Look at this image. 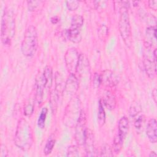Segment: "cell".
I'll return each mask as SVG.
<instances>
[{"instance_id": "23", "label": "cell", "mask_w": 157, "mask_h": 157, "mask_svg": "<svg viewBox=\"0 0 157 157\" xmlns=\"http://www.w3.org/2000/svg\"><path fill=\"white\" fill-rule=\"evenodd\" d=\"M47 112H48V110L46 107L43 108L42 109L40 115L39 117L38 121H37V124H38V126L41 129H43L45 126V120H46Z\"/></svg>"}, {"instance_id": "32", "label": "cell", "mask_w": 157, "mask_h": 157, "mask_svg": "<svg viewBox=\"0 0 157 157\" xmlns=\"http://www.w3.org/2000/svg\"><path fill=\"white\" fill-rule=\"evenodd\" d=\"M148 6L152 10H156V9H157V1L156 0L149 1H148Z\"/></svg>"}, {"instance_id": "12", "label": "cell", "mask_w": 157, "mask_h": 157, "mask_svg": "<svg viewBox=\"0 0 157 157\" xmlns=\"http://www.w3.org/2000/svg\"><path fill=\"white\" fill-rule=\"evenodd\" d=\"M36 99L39 104H40L43 99L44 91L45 86L50 87L48 80L45 77L43 73L39 74L36 78Z\"/></svg>"}, {"instance_id": "13", "label": "cell", "mask_w": 157, "mask_h": 157, "mask_svg": "<svg viewBox=\"0 0 157 157\" xmlns=\"http://www.w3.org/2000/svg\"><path fill=\"white\" fill-rule=\"evenodd\" d=\"M83 145L85 146V153L87 156H93L95 155L96 152L94 149V136L90 129H86Z\"/></svg>"}, {"instance_id": "2", "label": "cell", "mask_w": 157, "mask_h": 157, "mask_svg": "<svg viewBox=\"0 0 157 157\" xmlns=\"http://www.w3.org/2000/svg\"><path fill=\"white\" fill-rule=\"evenodd\" d=\"M38 47V36L36 28L29 26L26 29L21 42V50L23 55L31 57L36 53Z\"/></svg>"}, {"instance_id": "1", "label": "cell", "mask_w": 157, "mask_h": 157, "mask_svg": "<svg viewBox=\"0 0 157 157\" xmlns=\"http://www.w3.org/2000/svg\"><path fill=\"white\" fill-rule=\"evenodd\" d=\"M14 142L19 148L25 151H28L33 145V129L25 119L21 118L18 122Z\"/></svg>"}, {"instance_id": "18", "label": "cell", "mask_w": 157, "mask_h": 157, "mask_svg": "<svg viewBox=\"0 0 157 157\" xmlns=\"http://www.w3.org/2000/svg\"><path fill=\"white\" fill-rule=\"evenodd\" d=\"M129 130V121L126 117H121L118 125V134L124 139Z\"/></svg>"}, {"instance_id": "9", "label": "cell", "mask_w": 157, "mask_h": 157, "mask_svg": "<svg viewBox=\"0 0 157 157\" xmlns=\"http://www.w3.org/2000/svg\"><path fill=\"white\" fill-rule=\"evenodd\" d=\"M79 57L80 54L75 48H69L66 52L64 60L66 67L70 74H75Z\"/></svg>"}, {"instance_id": "22", "label": "cell", "mask_w": 157, "mask_h": 157, "mask_svg": "<svg viewBox=\"0 0 157 157\" xmlns=\"http://www.w3.org/2000/svg\"><path fill=\"white\" fill-rule=\"evenodd\" d=\"M105 120V113L103 107V103L101 100L99 101L98 106V121L100 126L104 125Z\"/></svg>"}, {"instance_id": "34", "label": "cell", "mask_w": 157, "mask_h": 157, "mask_svg": "<svg viewBox=\"0 0 157 157\" xmlns=\"http://www.w3.org/2000/svg\"><path fill=\"white\" fill-rule=\"evenodd\" d=\"M152 98L155 101V103H156V98H157V92H156V90L154 89L152 91Z\"/></svg>"}, {"instance_id": "24", "label": "cell", "mask_w": 157, "mask_h": 157, "mask_svg": "<svg viewBox=\"0 0 157 157\" xmlns=\"http://www.w3.org/2000/svg\"><path fill=\"white\" fill-rule=\"evenodd\" d=\"M55 144V140L50 137V139H48V140H47L44 149V153L45 155H48L49 154L51 153L54 147Z\"/></svg>"}, {"instance_id": "6", "label": "cell", "mask_w": 157, "mask_h": 157, "mask_svg": "<svg viewBox=\"0 0 157 157\" xmlns=\"http://www.w3.org/2000/svg\"><path fill=\"white\" fill-rule=\"evenodd\" d=\"M144 66L148 76L153 79L156 74V48L145 46Z\"/></svg>"}, {"instance_id": "29", "label": "cell", "mask_w": 157, "mask_h": 157, "mask_svg": "<svg viewBox=\"0 0 157 157\" xmlns=\"http://www.w3.org/2000/svg\"><path fill=\"white\" fill-rule=\"evenodd\" d=\"M42 1H27L28 7L29 10L34 11L35 10L40 4Z\"/></svg>"}, {"instance_id": "5", "label": "cell", "mask_w": 157, "mask_h": 157, "mask_svg": "<svg viewBox=\"0 0 157 157\" xmlns=\"http://www.w3.org/2000/svg\"><path fill=\"white\" fill-rule=\"evenodd\" d=\"M80 102L77 98H72L68 102L64 116V121L66 125L72 127L76 125L81 112Z\"/></svg>"}, {"instance_id": "3", "label": "cell", "mask_w": 157, "mask_h": 157, "mask_svg": "<svg viewBox=\"0 0 157 157\" xmlns=\"http://www.w3.org/2000/svg\"><path fill=\"white\" fill-rule=\"evenodd\" d=\"M15 18L13 12L6 9L2 17L1 38L4 45H9L15 34Z\"/></svg>"}, {"instance_id": "27", "label": "cell", "mask_w": 157, "mask_h": 157, "mask_svg": "<svg viewBox=\"0 0 157 157\" xmlns=\"http://www.w3.org/2000/svg\"><path fill=\"white\" fill-rule=\"evenodd\" d=\"M67 156H78L79 153L78 150L75 145H71L68 147L67 151Z\"/></svg>"}, {"instance_id": "15", "label": "cell", "mask_w": 157, "mask_h": 157, "mask_svg": "<svg viewBox=\"0 0 157 157\" xmlns=\"http://www.w3.org/2000/svg\"><path fill=\"white\" fill-rule=\"evenodd\" d=\"M146 38L145 40V45L154 47L153 44H156V28L155 26H148L146 29Z\"/></svg>"}, {"instance_id": "7", "label": "cell", "mask_w": 157, "mask_h": 157, "mask_svg": "<svg viewBox=\"0 0 157 157\" xmlns=\"http://www.w3.org/2000/svg\"><path fill=\"white\" fill-rule=\"evenodd\" d=\"M75 74H77L78 76V77H77L78 80H79L82 82L90 80V66L88 59L85 54H80Z\"/></svg>"}, {"instance_id": "19", "label": "cell", "mask_w": 157, "mask_h": 157, "mask_svg": "<svg viewBox=\"0 0 157 157\" xmlns=\"http://www.w3.org/2000/svg\"><path fill=\"white\" fill-rule=\"evenodd\" d=\"M131 118L134 120V127L137 132L139 133L143 129L145 121L144 115L141 113V112H139Z\"/></svg>"}, {"instance_id": "14", "label": "cell", "mask_w": 157, "mask_h": 157, "mask_svg": "<svg viewBox=\"0 0 157 157\" xmlns=\"http://www.w3.org/2000/svg\"><path fill=\"white\" fill-rule=\"evenodd\" d=\"M157 124L155 118H151L147 125L146 133L149 140L151 143H156L157 141Z\"/></svg>"}, {"instance_id": "16", "label": "cell", "mask_w": 157, "mask_h": 157, "mask_svg": "<svg viewBox=\"0 0 157 157\" xmlns=\"http://www.w3.org/2000/svg\"><path fill=\"white\" fill-rule=\"evenodd\" d=\"M66 36L67 39L75 44L79 43L82 40L80 28L71 26L66 30Z\"/></svg>"}, {"instance_id": "20", "label": "cell", "mask_w": 157, "mask_h": 157, "mask_svg": "<svg viewBox=\"0 0 157 157\" xmlns=\"http://www.w3.org/2000/svg\"><path fill=\"white\" fill-rule=\"evenodd\" d=\"M59 99V93L54 90L50 94V106L52 110V112L55 113L57 109L58 102Z\"/></svg>"}, {"instance_id": "31", "label": "cell", "mask_w": 157, "mask_h": 157, "mask_svg": "<svg viewBox=\"0 0 157 157\" xmlns=\"http://www.w3.org/2000/svg\"><path fill=\"white\" fill-rule=\"evenodd\" d=\"M33 111H34L33 105L31 104H29L24 109V114L26 116L29 117L33 113Z\"/></svg>"}, {"instance_id": "4", "label": "cell", "mask_w": 157, "mask_h": 157, "mask_svg": "<svg viewBox=\"0 0 157 157\" xmlns=\"http://www.w3.org/2000/svg\"><path fill=\"white\" fill-rule=\"evenodd\" d=\"M118 28L120 35L125 45L127 47H130L132 42L131 27L128 6L125 4L122 5L120 9Z\"/></svg>"}, {"instance_id": "26", "label": "cell", "mask_w": 157, "mask_h": 157, "mask_svg": "<svg viewBox=\"0 0 157 157\" xmlns=\"http://www.w3.org/2000/svg\"><path fill=\"white\" fill-rule=\"evenodd\" d=\"M101 156H112L113 153L112 148L107 144H104L101 149Z\"/></svg>"}, {"instance_id": "17", "label": "cell", "mask_w": 157, "mask_h": 157, "mask_svg": "<svg viewBox=\"0 0 157 157\" xmlns=\"http://www.w3.org/2000/svg\"><path fill=\"white\" fill-rule=\"evenodd\" d=\"M102 102L110 110H113L117 104L115 96L110 91H106L104 93Z\"/></svg>"}, {"instance_id": "35", "label": "cell", "mask_w": 157, "mask_h": 157, "mask_svg": "<svg viewBox=\"0 0 157 157\" xmlns=\"http://www.w3.org/2000/svg\"><path fill=\"white\" fill-rule=\"evenodd\" d=\"M58 21V18L57 17H54L51 18V22L53 24H56Z\"/></svg>"}, {"instance_id": "25", "label": "cell", "mask_w": 157, "mask_h": 157, "mask_svg": "<svg viewBox=\"0 0 157 157\" xmlns=\"http://www.w3.org/2000/svg\"><path fill=\"white\" fill-rule=\"evenodd\" d=\"M83 17L80 15H75L72 18L71 26L80 28L81 26L83 25Z\"/></svg>"}, {"instance_id": "21", "label": "cell", "mask_w": 157, "mask_h": 157, "mask_svg": "<svg viewBox=\"0 0 157 157\" xmlns=\"http://www.w3.org/2000/svg\"><path fill=\"white\" fill-rule=\"evenodd\" d=\"M123 140H124V139H123L117 133V134L115 136L113 139V148L115 153H118L121 151L123 147Z\"/></svg>"}, {"instance_id": "28", "label": "cell", "mask_w": 157, "mask_h": 157, "mask_svg": "<svg viewBox=\"0 0 157 157\" xmlns=\"http://www.w3.org/2000/svg\"><path fill=\"white\" fill-rule=\"evenodd\" d=\"M67 9L71 10H75L79 6V2L77 1H67L66 2Z\"/></svg>"}, {"instance_id": "36", "label": "cell", "mask_w": 157, "mask_h": 157, "mask_svg": "<svg viewBox=\"0 0 157 157\" xmlns=\"http://www.w3.org/2000/svg\"><path fill=\"white\" fill-rule=\"evenodd\" d=\"M149 156L150 157H153V156H156V153L155 152V151H151L150 152V155H149Z\"/></svg>"}, {"instance_id": "33", "label": "cell", "mask_w": 157, "mask_h": 157, "mask_svg": "<svg viewBox=\"0 0 157 157\" xmlns=\"http://www.w3.org/2000/svg\"><path fill=\"white\" fill-rule=\"evenodd\" d=\"M7 155H8V154H7V150L6 147L4 145H1L0 156L1 157H6Z\"/></svg>"}, {"instance_id": "10", "label": "cell", "mask_w": 157, "mask_h": 157, "mask_svg": "<svg viewBox=\"0 0 157 157\" xmlns=\"http://www.w3.org/2000/svg\"><path fill=\"white\" fill-rule=\"evenodd\" d=\"M86 128V116L84 111L82 110L79 119L75 125V139L76 142L79 145L84 144Z\"/></svg>"}, {"instance_id": "11", "label": "cell", "mask_w": 157, "mask_h": 157, "mask_svg": "<svg viewBox=\"0 0 157 157\" xmlns=\"http://www.w3.org/2000/svg\"><path fill=\"white\" fill-rule=\"evenodd\" d=\"M101 84L107 88H113L119 82L120 77L117 73L110 70H105L100 75Z\"/></svg>"}, {"instance_id": "8", "label": "cell", "mask_w": 157, "mask_h": 157, "mask_svg": "<svg viewBox=\"0 0 157 157\" xmlns=\"http://www.w3.org/2000/svg\"><path fill=\"white\" fill-rule=\"evenodd\" d=\"M78 85L79 82L76 75L74 74H70L62 91L63 99H69V101L77 91Z\"/></svg>"}, {"instance_id": "30", "label": "cell", "mask_w": 157, "mask_h": 157, "mask_svg": "<svg viewBox=\"0 0 157 157\" xmlns=\"http://www.w3.org/2000/svg\"><path fill=\"white\" fill-rule=\"evenodd\" d=\"M93 85L94 88H98L101 85V77L100 75L97 73H95L93 77Z\"/></svg>"}]
</instances>
